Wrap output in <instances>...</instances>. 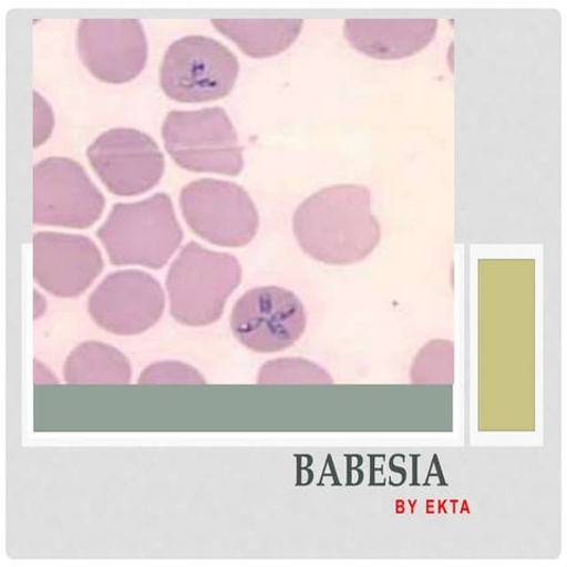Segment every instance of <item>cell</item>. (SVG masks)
<instances>
[{
	"instance_id": "6da1fadb",
	"label": "cell",
	"mask_w": 567,
	"mask_h": 567,
	"mask_svg": "<svg viewBox=\"0 0 567 567\" xmlns=\"http://www.w3.org/2000/svg\"><path fill=\"white\" fill-rule=\"evenodd\" d=\"M293 234L312 259L333 266L360 262L377 250L381 225L363 185H334L310 195L293 216Z\"/></svg>"
},
{
	"instance_id": "7a4b0ae2",
	"label": "cell",
	"mask_w": 567,
	"mask_h": 567,
	"mask_svg": "<svg viewBox=\"0 0 567 567\" xmlns=\"http://www.w3.org/2000/svg\"><path fill=\"white\" fill-rule=\"evenodd\" d=\"M97 238L114 265L159 270L181 247L184 233L172 199L156 193L146 200L115 205Z\"/></svg>"
},
{
	"instance_id": "3957f363",
	"label": "cell",
	"mask_w": 567,
	"mask_h": 567,
	"mask_svg": "<svg viewBox=\"0 0 567 567\" xmlns=\"http://www.w3.org/2000/svg\"><path fill=\"white\" fill-rule=\"evenodd\" d=\"M241 277V266L233 255L207 250L195 241L187 244L166 280L175 321L188 327L216 323Z\"/></svg>"
},
{
	"instance_id": "277c9868",
	"label": "cell",
	"mask_w": 567,
	"mask_h": 567,
	"mask_svg": "<svg viewBox=\"0 0 567 567\" xmlns=\"http://www.w3.org/2000/svg\"><path fill=\"white\" fill-rule=\"evenodd\" d=\"M163 137L174 163L184 169L236 176L244 168L238 133L219 106L168 113Z\"/></svg>"
},
{
	"instance_id": "5b68a950",
	"label": "cell",
	"mask_w": 567,
	"mask_h": 567,
	"mask_svg": "<svg viewBox=\"0 0 567 567\" xmlns=\"http://www.w3.org/2000/svg\"><path fill=\"white\" fill-rule=\"evenodd\" d=\"M239 69L237 56L221 42L186 35L168 47L159 68V84L177 102L217 101L233 92Z\"/></svg>"
},
{
	"instance_id": "8992f818",
	"label": "cell",
	"mask_w": 567,
	"mask_h": 567,
	"mask_svg": "<svg viewBox=\"0 0 567 567\" xmlns=\"http://www.w3.org/2000/svg\"><path fill=\"white\" fill-rule=\"evenodd\" d=\"M181 205L193 233L213 245L244 247L258 233L257 207L237 184L216 179L193 182L183 188Z\"/></svg>"
},
{
	"instance_id": "52a82bcc",
	"label": "cell",
	"mask_w": 567,
	"mask_h": 567,
	"mask_svg": "<svg viewBox=\"0 0 567 567\" xmlns=\"http://www.w3.org/2000/svg\"><path fill=\"white\" fill-rule=\"evenodd\" d=\"M103 194L74 159L51 156L33 168V223L84 229L99 221Z\"/></svg>"
},
{
	"instance_id": "ba28073f",
	"label": "cell",
	"mask_w": 567,
	"mask_h": 567,
	"mask_svg": "<svg viewBox=\"0 0 567 567\" xmlns=\"http://www.w3.org/2000/svg\"><path fill=\"white\" fill-rule=\"evenodd\" d=\"M86 156L102 184L118 197L151 190L165 173V157L154 138L133 128L104 132Z\"/></svg>"
},
{
	"instance_id": "9c48e42d",
	"label": "cell",
	"mask_w": 567,
	"mask_h": 567,
	"mask_svg": "<svg viewBox=\"0 0 567 567\" xmlns=\"http://www.w3.org/2000/svg\"><path fill=\"white\" fill-rule=\"evenodd\" d=\"M230 329L247 349L274 353L295 346L307 329L300 299L287 289L257 288L239 298L230 313Z\"/></svg>"
},
{
	"instance_id": "30bf717a",
	"label": "cell",
	"mask_w": 567,
	"mask_h": 567,
	"mask_svg": "<svg viewBox=\"0 0 567 567\" xmlns=\"http://www.w3.org/2000/svg\"><path fill=\"white\" fill-rule=\"evenodd\" d=\"M87 310L105 331L134 336L159 321L165 295L159 282L147 272L117 271L103 279L89 298Z\"/></svg>"
},
{
	"instance_id": "8fae6325",
	"label": "cell",
	"mask_w": 567,
	"mask_h": 567,
	"mask_svg": "<svg viewBox=\"0 0 567 567\" xmlns=\"http://www.w3.org/2000/svg\"><path fill=\"white\" fill-rule=\"evenodd\" d=\"M80 58L97 80L122 84L136 79L148 60V41L138 20H81Z\"/></svg>"
},
{
	"instance_id": "7c38bea8",
	"label": "cell",
	"mask_w": 567,
	"mask_h": 567,
	"mask_svg": "<svg viewBox=\"0 0 567 567\" xmlns=\"http://www.w3.org/2000/svg\"><path fill=\"white\" fill-rule=\"evenodd\" d=\"M32 245L34 280L53 296H81L103 271L99 247L86 237L39 233Z\"/></svg>"
},
{
	"instance_id": "4fadbf2b",
	"label": "cell",
	"mask_w": 567,
	"mask_h": 567,
	"mask_svg": "<svg viewBox=\"0 0 567 567\" xmlns=\"http://www.w3.org/2000/svg\"><path fill=\"white\" fill-rule=\"evenodd\" d=\"M437 30L436 20H347L344 35L364 55L402 60L427 47Z\"/></svg>"
},
{
	"instance_id": "5bb4252c",
	"label": "cell",
	"mask_w": 567,
	"mask_h": 567,
	"mask_svg": "<svg viewBox=\"0 0 567 567\" xmlns=\"http://www.w3.org/2000/svg\"><path fill=\"white\" fill-rule=\"evenodd\" d=\"M212 25L252 59H270L287 51L299 38L301 20H230L215 18Z\"/></svg>"
},
{
	"instance_id": "9a60e30c",
	"label": "cell",
	"mask_w": 567,
	"mask_h": 567,
	"mask_svg": "<svg viewBox=\"0 0 567 567\" xmlns=\"http://www.w3.org/2000/svg\"><path fill=\"white\" fill-rule=\"evenodd\" d=\"M63 374L70 384H126L131 381L132 368L117 349L89 342L71 352Z\"/></svg>"
},
{
	"instance_id": "2e32d148",
	"label": "cell",
	"mask_w": 567,
	"mask_h": 567,
	"mask_svg": "<svg viewBox=\"0 0 567 567\" xmlns=\"http://www.w3.org/2000/svg\"><path fill=\"white\" fill-rule=\"evenodd\" d=\"M330 377L311 363L301 361H277L266 364L259 374V383L330 382Z\"/></svg>"
},
{
	"instance_id": "e0dca14e",
	"label": "cell",
	"mask_w": 567,
	"mask_h": 567,
	"mask_svg": "<svg viewBox=\"0 0 567 567\" xmlns=\"http://www.w3.org/2000/svg\"><path fill=\"white\" fill-rule=\"evenodd\" d=\"M140 383H204V379L198 371L188 365L158 363L150 367L141 375Z\"/></svg>"
},
{
	"instance_id": "ac0fdd59",
	"label": "cell",
	"mask_w": 567,
	"mask_h": 567,
	"mask_svg": "<svg viewBox=\"0 0 567 567\" xmlns=\"http://www.w3.org/2000/svg\"><path fill=\"white\" fill-rule=\"evenodd\" d=\"M55 116L49 102L38 92L33 93V146L40 147L50 137Z\"/></svg>"
},
{
	"instance_id": "d6986e66",
	"label": "cell",
	"mask_w": 567,
	"mask_h": 567,
	"mask_svg": "<svg viewBox=\"0 0 567 567\" xmlns=\"http://www.w3.org/2000/svg\"><path fill=\"white\" fill-rule=\"evenodd\" d=\"M44 310H45V300H44V298L39 292H34V312H35V318H38L41 315H43Z\"/></svg>"
}]
</instances>
